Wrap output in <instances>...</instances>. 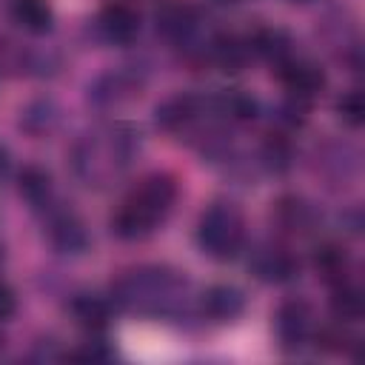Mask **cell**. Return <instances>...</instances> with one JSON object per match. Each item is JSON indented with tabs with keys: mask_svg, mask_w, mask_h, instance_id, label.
Listing matches in <instances>:
<instances>
[{
	"mask_svg": "<svg viewBox=\"0 0 365 365\" xmlns=\"http://www.w3.org/2000/svg\"><path fill=\"white\" fill-rule=\"evenodd\" d=\"M185 291V279L168 268H140L117 279L114 302L128 311L140 314H165L171 305L180 302Z\"/></svg>",
	"mask_w": 365,
	"mask_h": 365,
	"instance_id": "cell-3",
	"label": "cell"
},
{
	"mask_svg": "<svg viewBox=\"0 0 365 365\" xmlns=\"http://www.w3.org/2000/svg\"><path fill=\"white\" fill-rule=\"evenodd\" d=\"M277 74H279V83L285 86V91L297 100V103H308L314 100L322 88H325V74L319 66H314L311 60H297V57H288L277 66Z\"/></svg>",
	"mask_w": 365,
	"mask_h": 365,
	"instance_id": "cell-5",
	"label": "cell"
},
{
	"mask_svg": "<svg viewBox=\"0 0 365 365\" xmlns=\"http://www.w3.org/2000/svg\"><path fill=\"white\" fill-rule=\"evenodd\" d=\"M11 14H14V20H17L26 31H31V34L48 31V29H51V20H54L48 0H14V3H11Z\"/></svg>",
	"mask_w": 365,
	"mask_h": 365,
	"instance_id": "cell-16",
	"label": "cell"
},
{
	"mask_svg": "<svg viewBox=\"0 0 365 365\" xmlns=\"http://www.w3.org/2000/svg\"><path fill=\"white\" fill-rule=\"evenodd\" d=\"M6 171H9V151L0 145V177H3Z\"/></svg>",
	"mask_w": 365,
	"mask_h": 365,
	"instance_id": "cell-27",
	"label": "cell"
},
{
	"mask_svg": "<svg viewBox=\"0 0 365 365\" xmlns=\"http://www.w3.org/2000/svg\"><path fill=\"white\" fill-rule=\"evenodd\" d=\"M200 26V14L188 3H168L157 11V31H163L168 40H188Z\"/></svg>",
	"mask_w": 365,
	"mask_h": 365,
	"instance_id": "cell-10",
	"label": "cell"
},
{
	"mask_svg": "<svg viewBox=\"0 0 365 365\" xmlns=\"http://www.w3.org/2000/svg\"><path fill=\"white\" fill-rule=\"evenodd\" d=\"M222 3H242V0H222Z\"/></svg>",
	"mask_w": 365,
	"mask_h": 365,
	"instance_id": "cell-28",
	"label": "cell"
},
{
	"mask_svg": "<svg viewBox=\"0 0 365 365\" xmlns=\"http://www.w3.org/2000/svg\"><path fill=\"white\" fill-rule=\"evenodd\" d=\"M314 268L322 274V279H325L328 285H339V282L348 279L351 262H348L345 248H339V245H334V242H325V245H319L317 254H314Z\"/></svg>",
	"mask_w": 365,
	"mask_h": 365,
	"instance_id": "cell-15",
	"label": "cell"
},
{
	"mask_svg": "<svg viewBox=\"0 0 365 365\" xmlns=\"http://www.w3.org/2000/svg\"><path fill=\"white\" fill-rule=\"evenodd\" d=\"M248 265H251V271L262 279V282H288V279H294L297 277V271H299V262L288 254V251H282V248H274V245H265V248H257L254 251V257L248 259Z\"/></svg>",
	"mask_w": 365,
	"mask_h": 365,
	"instance_id": "cell-8",
	"label": "cell"
},
{
	"mask_svg": "<svg viewBox=\"0 0 365 365\" xmlns=\"http://www.w3.org/2000/svg\"><path fill=\"white\" fill-rule=\"evenodd\" d=\"M202 311L217 322H228L245 311V294L237 285H211L202 294Z\"/></svg>",
	"mask_w": 365,
	"mask_h": 365,
	"instance_id": "cell-12",
	"label": "cell"
},
{
	"mask_svg": "<svg viewBox=\"0 0 365 365\" xmlns=\"http://www.w3.org/2000/svg\"><path fill=\"white\" fill-rule=\"evenodd\" d=\"M20 194L34 205V208H46L51 205V177L37 168V165H29L20 171Z\"/></svg>",
	"mask_w": 365,
	"mask_h": 365,
	"instance_id": "cell-18",
	"label": "cell"
},
{
	"mask_svg": "<svg viewBox=\"0 0 365 365\" xmlns=\"http://www.w3.org/2000/svg\"><path fill=\"white\" fill-rule=\"evenodd\" d=\"M262 160L271 171H285L291 165V145L282 134H271L262 145Z\"/></svg>",
	"mask_w": 365,
	"mask_h": 365,
	"instance_id": "cell-23",
	"label": "cell"
},
{
	"mask_svg": "<svg viewBox=\"0 0 365 365\" xmlns=\"http://www.w3.org/2000/svg\"><path fill=\"white\" fill-rule=\"evenodd\" d=\"M137 148V134L128 125H108L88 134L74 151V168L88 185H106L128 168Z\"/></svg>",
	"mask_w": 365,
	"mask_h": 365,
	"instance_id": "cell-2",
	"label": "cell"
},
{
	"mask_svg": "<svg viewBox=\"0 0 365 365\" xmlns=\"http://www.w3.org/2000/svg\"><path fill=\"white\" fill-rule=\"evenodd\" d=\"M277 222L291 234H308L317 222L314 208L299 197H282L277 202Z\"/></svg>",
	"mask_w": 365,
	"mask_h": 365,
	"instance_id": "cell-13",
	"label": "cell"
},
{
	"mask_svg": "<svg viewBox=\"0 0 365 365\" xmlns=\"http://www.w3.org/2000/svg\"><path fill=\"white\" fill-rule=\"evenodd\" d=\"M331 311H334L336 322H356L362 317V291L356 285H351L348 279L334 285Z\"/></svg>",
	"mask_w": 365,
	"mask_h": 365,
	"instance_id": "cell-19",
	"label": "cell"
},
{
	"mask_svg": "<svg viewBox=\"0 0 365 365\" xmlns=\"http://www.w3.org/2000/svg\"><path fill=\"white\" fill-rule=\"evenodd\" d=\"M14 308H17L14 291H11L9 285H3V282H0V322H3V319H9V317L14 314Z\"/></svg>",
	"mask_w": 365,
	"mask_h": 365,
	"instance_id": "cell-26",
	"label": "cell"
},
{
	"mask_svg": "<svg viewBox=\"0 0 365 365\" xmlns=\"http://www.w3.org/2000/svg\"><path fill=\"white\" fill-rule=\"evenodd\" d=\"M71 314L74 319L83 325V328H91V331H100L108 325V317H111V305L97 297V294H80L74 302H71Z\"/></svg>",
	"mask_w": 365,
	"mask_h": 365,
	"instance_id": "cell-17",
	"label": "cell"
},
{
	"mask_svg": "<svg viewBox=\"0 0 365 365\" xmlns=\"http://www.w3.org/2000/svg\"><path fill=\"white\" fill-rule=\"evenodd\" d=\"M336 114H339V120H342L345 125L359 128L362 120H365V97H362V91H348V94H342L339 103H336Z\"/></svg>",
	"mask_w": 365,
	"mask_h": 365,
	"instance_id": "cell-24",
	"label": "cell"
},
{
	"mask_svg": "<svg viewBox=\"0 0 365 365\" xmlns=\"http://www.w3.org/2000/svg\"><path fill=\"white\" fill-rule=\"evenodd\" d=\"M202 114V100L194 94H177L157 106V125L165 131H182Z\"/></svg>",
	"mask_w": 365,
	"mask_h": 365,
	"instance_id": "cell-11",
	"label": "cell"
},
{
	"mask_svg": "<svg viewBox=\"0 0 365 365\" xmlns=\"http://www.w3.org/2000/svg\"><path fill=\"white\" fill-rule=\"evenodd\" d=\"M248 57V43L237 40L234 34H222L214 43V60L222 66V71H240Z\"/></svg>",
	"mask_w": 365,
	"mask_h": 365,
	"instance_id": "cell-21",
	"label": "cell"
},
{
	"mask_svg": "<svg viewBox=\"0 0 365 365\" xmlns=\"http://www.w3.org/2000/svg\"><path fill=\"white\" fill-rule=\"evenodd\" d=\"M177 200V185L168 174H148L143 177L120 202L117 214L111 217V234L120 240H143L148 237L157 222H163Z\"/></svg>",
	"mask_w": 365,
	"mask_h": 365,
	"instance_id": "cell-1",
	"label": "cell"
},
{
	"mask_svg": "<svg viewBox=\"0 0 365 365\" xmlns=\"http://www.w3.org/2000/svg\"><path fill=\"white\" fill-rule=\"evenodd\" d=\"M97 29L103 40L114 46H128L140 31V17L128 3H108L97 17Z\"/></svg>",
	"mask_w": 365,
	"mask_h": 365,
	"instance_id": "cell-7",
	"label": "cell"
},
{
	"mask_svg": "<svg viewBox=\"0 0 365 365\" xmlns=\"http://www.w3.org/2000/svg\"><path fill=\"white\" fill-rule=\"evenodd\" d=\"M314 334V314L308 308V302L302 299H288L279 305L277 311V336L279 345L285 351H299L302 345H308Z\"/></svg>",
	"mask_w": 365,
	"mask_h": 365,
	"instance_id": "cell-6",
	"label": "cell"
},
{
	"mask_svg": "<svg viewBox=\"0 0 365 365\" xmlns=\"http://www.w3.org/2000/svg\"><path fill=\"white\" fill-rule=\"evenodd\" d=\"M48 240L63 254H80L88 245L86 228L71 211H48Z\"/></svg>",
	"mask_w": 365,
	"mask_h": 365,
	"instance_id": "cell-9",
	"label": "cell"
},
{
	"mask_svg": "<svg viewBox=\"0 0 365 365\" xmlns=\"http://www.w3.org/2000/svg\"><path fill=\"white\" fill-rule=\"evenodd\" d=\"M131 94H134V83L125 74H106L91 88V100L100 103V106H120Z\"/></svg>",
	"mask_w": 365,
	"mask_h": 365,
	"instance_id": "cell-20",
	"label": "cell"
},
{
	"mask_svg": "<svg viewBox=\"0 0 365 365\" xmlns=\"http://www.w3.org/2000/svg\"><path fill=\"white\" fill-rule=\"evenodd\" d=\"M108 356H111V351L103 348L100 342H86L68 354V359H74V362H106Z\"/></svg>",
	"mask_w": 365,
	"mask_h": 365,
	"instance_id": "cell-25",
	"label": "cell"
},
{
	"mask_svg": "<svg viewBox=\"0 0 365 365\" xmlns=\"http://www.w3.org/2000/svg\"><path fill=\"white\" fill-rule=\"evenodd\" d=\"M248 51H254L262 60H271L274 66H279L282 60L291 57V37L282 29H259L248 40Z\"/></svg>",
	"mask_w": 365,
	"mask_h": 365,
	"instance_id": "cell-14",
	"label": "cell"
},
{
	"mask_svg": "<svg viewBox=\"0 0 365 365\" xmlns=\"http://www.w3.org/2000/svg\"><path fill=\"white\" fill-rule=\"evenodd\" d=\"M214 108L231 120H251L257 114V100L242 91H225L222 97L214 100Z\"/></svg>",
	"mask_w": 365,
	"mask_h": 365,
	"instance_id": "cell-22",
	"label": "cell"
},
{
	"mask_svg": "<svg viewBox=\"0 0 365 365\" xmlns=\"http://www.w3.org/2000/svg\"><path fill=\"white\" fill-rule=\"evenodd\" d=\"M242 240H245V222L231 202H214L200 214L197 242L202 254L214 259H231L240 254Z\"/></svg>",
	"mask_w": 365,
	"mask_h": 365,
	"instance_id": "cell-4",
	"label": "cell"
}]
</instances>
